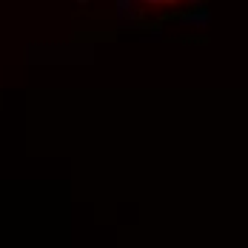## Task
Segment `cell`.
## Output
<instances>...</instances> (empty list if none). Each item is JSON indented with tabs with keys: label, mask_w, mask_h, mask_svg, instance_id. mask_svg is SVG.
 I'll return each instance as SVG.
<instances>
[{
	"label": "cell",
	"mask_w": 248,
	"mask_h": 248,
	"mask_svg": "<svg viewBox=\"0 0 248 248\" xmlns=\"http://www.w3.org/2000/svg\"><path fill=\"white\" fill-rule=\"evenodd\" d=\"M77 3H86V0H77Z\"/></svg>",
	"instance_id": "6da1fadb"
}]
</instances>
